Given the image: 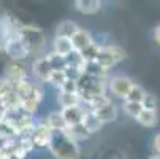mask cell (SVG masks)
<instances>
[{
    "label": "cell",
    "mask_w": 160,
    "mask_h": 159,
    "mask_svg": "<svg viewBox=\"0 0 160 159\" xmlns=\"http://www.w3.org/2000/svg\"><path fill=\"white\" fill-rule=\"evenodd\" d=\"M0 103H2V107L7 110V111H13V110H19L21 108V97L16 94V91L11 94H8L7 97H3L2 100H0Z\"/></svg>",
    "instance_id": "obj_22"
},
{
    "label": "cell",
    "mask_w": 160,
    "mask_h": 159,
    "mask_svg": "<svg viewBox=\"0 0 160 159\" xmlns=\"http://www.w3.org/2000/svg\"><path fill=\"white\" fill-rule=\"evenodd\" d=\"M43 123L46 124L52 132L67 130V129H68V126H67V123H65V118H63V115H62V110H60V111H52V113H49V115L44 118Z\"/></svg>",
    "instance_id": "obj_15"
},
{
    "label": "cell",
    "mask_w": 160,
    "mask_h": 159,
    "mask_svg": "<svg viewBox=\"0 0 160 159\" xmlns=\"http://www.w3.org/2000/svg\"><path fill=\"white\" fill-rule=\"evenodd\" d=\"M102 7V2L98 0H78L75 2V8L82 14H95Z\"/></svg>",
    "instance_id": "obj_19"
},
{
    "label": "cell",
    "mask_w": 160,
    "mask_h": 159,
    "mask_svg": "<svg viewBox=\"0 0 160 159\" xmlns=\"http://www.w3.org/2000/svg\"><path fill=\"white\" fill-rule=\"evenodd\" d=\"M152 145H154V150L160 154V132L155 135V137H154V140H152Z\"/></svg>",
    "instance_id": "obj_34"
},
{
    "label": "cell",
    "mask_w": 160,
    "mask_h": 159,
    "mask_svg": "<svg viewBox=\"0 0 160 159\" xmlns=\"http://www.w3.org/2000/svg\"><path fill=\"white\" fill-rule=\"evenodd\" d=\"M19 35L27 43V46L30 48L32 53L43 48V45H44V34L40 27H35V26H30V24H21L19 26Z\"/></svg>",
    "instance_id": "obj_4"
},
{
    "label": "cell",
    "mask_w": 160,
    "mask_h": 159,
    "mask_svg": "<svg viewBox=\"0 0 160 159\" xmlns=\"http://www.w3.org/2000/svg\"><path fill=\"white\" fill-rule=\"evenodd\" d=\"M84 113H86V108H82L81 105H76V107H70V108H63L62 110V115L65 118V123L68 127H73V126H78L82 123V118H84Z\"/></svg>",
    "instance_id": "obj_12"
},
{
    "label": "cell",
    "mask_w": 160,
    "mask_h": 159,
    "mask_svg": "<svg viewBox=\"0 0 160 159\" xmlns=\"http://www.w3.org/2000/svg\"><path fill=\"white\" fill-rule=\"evenodd\" d=\"M90 134H94V132H97V130H100L102 127H103V123H102V119L95 115V113L92 111V110H86V113H84V118H82V123H81Z\"/></svg>",
    "instance_id": "obj_16"
},
{
    "label": "cell",
    "mask_w": 160,
    "mask_h": 159,
    "mask_svg": "<svg viewBox=\"0 0 160 159\" xmlns=\"http://www.w3.org/2000/svg\"><path fill=\"white\" fill-rule=\"evenodd\" d=\"M5 78L11 81L14 86L26 81V69L24 65H21L19 62H11L5 67Z\"/></svg>",
    "instance_id": "obj_11"
},
{
    "label": "cell",
    "mask_w": 160,
    "mask_h": 159,
    "mask_svg": "<svg viewBox=\"0 0 160 159\" xmlns=\"http://www.w3.org/2000/svg\"><path fill=\"white\" fill-rule=\"evenodd\" d=\"M67 132H68V135H70L73 140H76V142H81V140H86V139L90 137V132H89L82 124H78V126H73V127H68Z\"/></svg>",
    "instance_id": "obj_24"
},
{
    "label": "cell",
    "mask_w": 160,
    "mask_h": 159,
    "mask_svg": "<svg viewBox=\"0 0 160 159\" xmlns=\"http://www.w3.org/2000/svg\"><path fill=\"white\" fill-rule=\"evenodd\" d=\"M67 73L65 72H52V75H51V78H49V84H52V86H56V87H59V91L62 89V86L67 83Z\"/></svg>",
    "instance_id": "obj_30"
},
{
    "label": "cell",
    "mask_w": 160,
    "mask_h": 159,
    "mask_svg": "<svg viewBox=\"0 0 160 159\" xmlns=\"http://www.w3.org/2000/svg\"><path fill=\"white\" fill-rule=\"evenodd\" d=\"M154 40H155V41L160 45V24H158V26L154 29Z\"/></svg>",
    "instance_id": "obj_35"
},
{
    "label": "cell",
    "mask_w": 160,
    "mask_h": 159,
    "mask_svg": "<svg viewBox=\"0 0 160 159\" xmlns=\"http://www.w3.org/2000/svg\"><path fill=\"white\" fill-rule=\"evenodd\" d=\"M46 57H48V61H49V64H51V67H52L54 72H65V70H67L68 65H67V59H65V57L56 54L54 51L49 53Z\"/></svg>",
    "instance_id": "obj_23"
},
{
    "label": "cell",
    "mask_w": 160,
    "mask_h": 159,
    "mask_svg": "<svg viewBox=\"0 0 160 159\" xmlns=\"http://www.w3.org/2000/svg\"><path fill=\"white\" fill-rule=\"evenodd\" d=\"M5 113H7V110L2 107V103H0V121H3V118H5Z\"/></svg>",
    "instance_id": "obj_36"
},
{
    "label": "cell",
    "mask_w": 160,
    "mask_h": 159,
    "mask_svg": "<svg viewBox=\"0 0 160 159\" xmlns=\"http://www.w3.org/2000/svg\"><path fill=\"white\" fill-rule=\"evenodd\" d=\"M125 57H127V53L124 51V48L116 46V45H109V46H100L95 62H98L105 70H109L116 64L124 61Z\"/></svg>",
    "instance_id": "obj_3"
},
{
    "label": "cell",
    "mask_w": 160,
    "mask_h": 159,
    "mask_svg": "<svg viewBox=\"0 0 160 159\" xmlns=\"http://www.w3.org/2000/svg\"><path fill=\"white\" fill-rule=\"evenodd\" d=\"M51 137H52V130L44 124V123H40L33 127L32 134H30V140L33 142L35 146L38 148H43V146H49V142H51Z\"/></svg>",
    "instance_id": "obj_9"
},
{
    "label": "cell",
    "mask_w": 160,
    "mask_h": 159,
    "mask_svg": "<svg viewBox=\"0 0 160 159\" xmlns=\"http://www.w3.org/2000/svg\"><path fill=\"white\" fill-rule=\"evenodd\" d=\"M136 121L144 127H155L158 124V113L154 110H143V113L138 116Z\"/></svg>",
    "instance_id": "obj_21"
},
{
    "label": "cell",
    "mask_w": 160,
    "mask_h": 159,
    "mask_svg": "<svg viewBox=\"0 0 160 159\" xmlns=\"http://www.w3.org/2000/svg\"><path fill=\"white\" fill-rule=\"evenodd\" d=\"M72 40H73L75 51H78V53L86 51L87 48H90L94 45V40H92V37H90V34L87 30H84V29H79Z\"/></svg>",
    "instance_id": "obj_13"
},
{
    "label": "cell",
    "mask_w": 160,
    "mask_h": 159,
    "mask_svg": "<svg viewBox=\"0 0 160 159\" xmlns=\"http://www.w3.org/2000/svg\"><path fill=\"white\" fill-rule=\"evenodd\" d=\"M149 159H160V154H155V156H151Z\"/></svg>",
    "instance_id": "obj_37"
},
{
    "label": "cell",
    "mask_w": 160,
    "mask_h": 159,
    "mask_svg": "<svg viewBox=\"0 0 160 159\" xmlns=\"http://www.w3.org/2000/svg\"><path fill=\"white\" fill-rule=\"evenodd\" d=\"M49 151L56 159H79L81 150L76 140H73L67 130L52 132L49 142Z\"/></svg>",
    "instance_id": "obj_1"
},
{
    "label": "cell",
    "mask_w": 160,
    "mask_h": 159,
    "mask_svg": "<svg viewBox=\"0 0 160 159\" xmlns=\"http://www.w3.org/2000/svg\"><path fill=\"white\" fill-rule=\"evenodd\" d=\"M14 91H16V94L21 97V102H24V100H33V102H38L40 103L43 100V96H44L43 89L38 84L30 83L29 80L16 84L14 86Z\"/></svg>",
    "instance_id": "obj_6"
},
{
    "label": "cell",
    "mask_w": 160,
    "mask_h": 159,
    "mask_svg": "<svg viewBox=\"0 0 160 159\" xmlns=\"http://www.w3.org/2000/svg\"><path fill=\"white\" fill-rule=\"evenodd\" d=\"M95 115L102 119V123L103 124H106V123H111V121H114L118 118V108L114 107V103L111 102V103H108V105H105L103 108H100V110H97V111H94Z\"/></svg>",
    "instance_id": "obj_20"
},
{
    "label": "cell",
    "mask_w": 160,
    "mask_h": 159,
    "mask_svg": "<svg viewBox=\"0 0 160 159\" xmlns=\"http://www.w3.org/2000/svg\"><path fill=\"white\" fill-rule=\"evenodd\" d=\"M30 48L27 46V43L22 40V37L19 35V32L7 43V48H5V54L10 56L13 59V62H18L21 59H24L30 54Z\"/></svg>",
    "instance_id": "obj_7"
},
{
    "label": "cell",
    "mask_w": 160,
    "mask_h": 159,
    "mask_svg": "<svg viewBox=\"0 0 160 159\" xmlns=\"http://www.w3.org/2000/svg\"><path fill=\"white\" fill-rule=\"evenodd\" d=\"M60 91H65V93H76V94H78V81H75V80H67V83L62 86Z\"/></svg>",
    "instance_id": "obj_33"
},
{
    "label": "cell",
    "mask_w": 160,
    "mask_h": 159,
    "mask_svg": "<svg viewBox=\"0 0 160 159\" xmlns=\"http://www.w3.org/2000/svg\"><path fill=\"white\" fill-rule=\"evenodd\" d=\"M148 93H144V89L140 84H135L132 87V91L128 93V96L125 97V102H136V103H143L144 97Z\"/></svg>",
    "instance_id": "obj_27"
},
{
    "label": "cell",
    "mask_w": 160,
    "mask_h": 159,
    "mask_svg": "<svg viewBox=\"0 0 160 159\" xmlns=\"http://www.w3.org/2000/svg\"><path fill=\"white\" fill-rule=\"evenodd\" d=\"M67 59V65L68 67H73V69H78V70H81V72H84L86 70V61H84V57L81 56V53H78V51H73L68 57H65Z\"/></svg>",
    "instance_id": "obj_25"
},
{
    "label": "cell",
    "mask_w": 160,
    "mask_h": 159,
    "mask_svg": "<svg viewBox=\"0 0 160 159\" xmlns=\"http://www.w3.org/2000/svg\"><path fill=\"white\" fill-rule=\"evenodd\" d=\"M54 53L62 56V57H68L73 51H75V46H73V40L72 38H65V37H56L54 41Z\"/></svg>",
    "instance_id": "obj_14"
},
{
    "label": "cell",
    "mask_w": 160,
    "mask_h": 159,
    "mask_svg": "<svg viewBox=\"0 0 160 159\" xmlns=\"http://www.w3.org/2000/svg\"><path fill=\"white\" fill-rule=\"evenodd\" d=\"M106 72L108 70H105L103 67L98 62H95V61L87 62L86 64V70H84V73H87V75H92V77H97V78H103V80L106 77Z\"/></svg>",
    "instance_id": "obj_26"
},
{
    "label": "cell",
    "mask_w": 160,
    "mask_h": 159,
    "mask_svg": "<svg viewBox=\"0 0 160 159\" xmlns=\"http://www.w3.org/2000/svg\"><path fill=\"white\" fill-rule=\"evenodd\" d=\"M143 107H144V110H154V111H157V107H158L157 97L152 96V94H146V97L143 100Z\"/></svg>",
    "instance_id": "obj_32"
},
{
    "label": "cell",
    "mask_w": 160,
    "mask_h": 159,
    "mask_svg": "<svg viewBox=\"0 0 160 159\" xmlns=\"http://www.w3.org/2000/svg\"><path fill=\"white\" fill-rule=\"evenodd\" d=\"M19 26L21 22L11 16L0 18V53H5L7 43L19 32Z\"/></svg>",
    "instance_id": "obj_5"
},
{
    "label": "cell",
    "mask_w": 160,
    "mask_h": 159,
    "mask_svg": "<svg viewBox=\"0 0 160 159\" xmlns=\"http://www.w3.org/2000/svg\"><path fill=\"white\" fill-rule=\"evenodd\" d=\"M79 30V27L73 21H62L56 27V37H65V38H73L75 34Z\"/></svg>",
    "instance_id": "obj_18"
},
{
    "label": "cell",
    "mask_w": 160,
    "mask_h": 159,
    "mask_svg": "<svg viewBox=\"0 0 160 159\" xmlns=\"http://www.w3.org/2000/svg\"><path fill=\"white\" fill-rule=\"evenodd\" d=\"M105 89H106V84H105L103 78H97V77L84 73L78 80V94H79L81 100L86 103L98 96H106Z\"/></svg>",
    "instance_id": "obj_2"
},
{
    "label": "cell",
    "mask_w": 160,
    "mask_h": 159,
    "mask_svg": "<svg viewBox=\"0 0 160 159\" xmlns=\"http://www.w3.org/2000/svg\"><path fill=\"white\" fill-rule=\"evenodd\" d=\"M11 93H14V84L11 81H8L5 77H2L0 78V100Z\"/></svg>",
    "instance_id": "obj_31"
},
{
    "label": "cell",
    "mask_w": 160,
    "mask_h": 159,
    "mask_svg": "<svg viewBox=\"0 0 160 159\" xmlns=\"http://www.w3.org/2000/svg\"><path fill=\"white\" fill-rule=\"evenodd\" d=\"M52 67L48 61V57H38L33 64V75L40 80V81H44V83H49V78L52 75Z\"/></svg>",
    "instance_id": "obj_10"
},
{
    "label": "cell",
    "mask_w": 160,
    "mask_h": 159,
    "mask_svg": "<svg viewBox=\"0 0 160 159\" xmlns=\"http://www.w3.org/2000/svg\"><path fill=\"white\" fill-rule=\"evenodd\" d=\"M108 103H111V100H109V97H108V96H98V97L92 99L90 102H87V107H89V110L97 111V110L103 108V107H105V105H108Z\"/></svg>",
    "instance_id": "obj_29"
},
{
    "label": "cell",
    "mask_w": 160,
    "mask_h": 159,
    "mask_svg": "<svg viewBox=\"0 0 160 159\" xmlns=\"http://www.w3.org/2000/svg\"><path fill=\"white\" fill-rule=\"evenodd\" d=\"M143 110H144L143 103H136V102H125L124 103V111L135 119H138V116L143 113Z\"/></svg>",
    "instance_id": "obj_28"
},
{
    "label": "cell",
    "mask_w": 160,
    "mask_h": 159,
    "mask_svg": "<svg viewBox=\"0 0 160 159\" xmlns=\"http://www.w3.org/2000/svg\"><path fill=\"white\" fill-rule=\"evenodd\" d=\"M135 86V83L128 78V77H114L109 80V89H111V93L114 96H118V97H122L125 99L128 96V93L132 91V87Z\"/></svg>",
    "instance_id": "obj_8"
},
{
    "label": "cell",
    "mask_w": 160,
    "mask_h": 159,
    "mask_svg": "<svg viewBox=\"0 0 160 159\" xmlns=\"http://www.w3.org/2000/svg\"><path fill=\"white\" fill-rule=\"evenodd\" d=\"M57 102L60 103L62 110L63 108H70V107H76L81 105V97L76 93H65V91H59V96H57Z\"/></svg>",
    "instance_id": "obj_17"
}]
</instances>
